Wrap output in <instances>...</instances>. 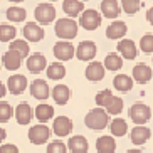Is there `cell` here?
Returning a JSON list of instances; mask_svg holds the SVG:
<instances>
[{"instance_id":"obj_12","label":"cell","mask_w":153,"mask_h":153,"mask_svg":"<svg viewBox=\"0 0 153 153\" xmlns=\"http://www.w3.org/2000/svg\"><path fill=\"white\" fill-rule=\"evenodd\" d=\"M57 136H68L69 133L72 131V121L69 120L68 116H57L54 120V125H52V130Z\"/></svg>"},{"instance_id":"obj_39","label":"cell","mask_w":153,"mask_h":153,"mask_svg":"<svg viewBox=\"0 0 153 153\" xmlns=\"http://www.w3.org/2000/svg\"><path fill=\"white\" fill-rule=\"evenodd\" d=\"M66 152H68V146H66L61 140L51 141L49 146H47V153H66Z\"/></svg>"},{"instance_id":"obj_42","label":"cell","mask_w":153,"mask_h":153,"mask_svg":"<svg viewBox=\"0 0 153 153\" xmlns=\"http://www.w3.org/2000/svg\"><path fill=\"white\" fill-rule=\"evenodd\" d=\"M5 93H7V88H5V84L2 81H0V98H4Z\"/></svg>"},{"instance_id":"obj_20","label":"cell","mask_w":153,"mask_h":153,"mask_svg":"<svg viewBox=\"0 0 153 153\" xmlns=\"http://www.w3.org/2000/svg\"><path fill=\"white\" fill-rule=\"evenodd\" d=\"M126 32H128L126 24L121 22V20H114V22L109 24L108 29H106V37H108V39H121Z\"/></svg>"},{"instance_id":"obj_6","label":"cell","mask_w":153,"mask_h":153,"mask_svg":"<svg viewBox=\"0 0 153 153\" xmlns=\"http://www.w3.org/2000/svg\"><path fill=\"white\" fill-rule=\"evenodd\" d=\"M51 135H52V131L45 125H36L29 130V140L34 145H44L51 138Z\"/></svg>"},{"instance_id":"obj_37","label":"cell","mask_w":153,"mask_h":153,"mask_svg":"<svg viewBox=\"0 0 153 153\" xmlns=\"http://www.w3.org/2000/svg\"><path fill=\"white\" fill-rule=\"evenodd\" d=\"M12 116H14V109H12V106H10L9 103L2 101V103H0V123H7Z\"/></svg>"},{"instance_id":"obj_22","label":"cell","mask_w":153,"mask_h":153,"mask_svg":"<svg viewBox=\"0 0 153 153\" xmlns=\"http://www.w3.org/2000/svg\"><path fill=\"white\" fill-rule=\"evenodd\" d=\"M96 150H98V153H114L116 141L113 136H101L96 140Z\"/></svg>"},{"instance_id":"obj_29","label":"cell","mask_w":153,"mask_h":153,"mask_svg":"<svg viewBox=\"0 0 153 153\" xmlns=\"http://www.w3.org/2000/svg\"><path fill=\"white\" fill-rule=\"evenodd\" d=\"M34 114H36V118L41 123H45L49 121L51 118H54V108L49 106V104H39L36 108V111H34Z\"/></svg>"},{"instance_id":"obj_10","label":"cell","mask_w":153,"mask_h":153,"mask_svg":"<svg viewBox=\"0 0 153 153\" xmlns=\"http://www.w3.org/2000/svg\"><path fill=\"white\" fill-rule=\"evenodd\" d=\"M14 114H15V120H17L19 125H29L34 116V111H32L30 104L29 103H20L17 104V108L14 109Z\"/></svg>"},{"instance_id":"obj_34","label":"cell","mask_w":153,"mask_h":153,"mask_svg":"<svg viewBox=\"0 0 153 153\" xmlns=\"http://www.w3.org/2000/svg\"><path fill=\"white\" fill-rule=\"evenodd\" d=\"M104 111H106V114H120V113L123 111V99L113 96L111 103L104 108Z\"/></svg>"},{"instance_id":"obj_15","label":"cell","mask_w":153,"mask_h":153,"mask_svg":"<svg viewBox=\"0 0 153 153\" xmlns=\"http://www.w3.org/2000/svg\"><path fill=\"white\" fill-rule=\"evenodd\" d=\"M104 68L103 64L98 62V61H93V62L88 64V68H86V79H89V81H101V79H104Z\"/></svg>"},{"instance_id":"obj_28","label":"cell","mask_w":153,"mask_h":153,"mask_svg":"<svg viewBox=\"0 0 153 153\" xmlns=\"http://www.w3.org/2000/svg\"><path fill=\"white\" fill-rule=\"evenodd\" d=\"M45 74L52 81H59V79H62L66 76V68L61 62H52V64H49V68L45 69Z\"/></svg>"},{"instance_id":"obj_43","label":"cell","mask_w":153,"mask_h":153,"mask_svg":"<svg viewBox=\"0 0 153 153\" xmlns=\"http://www.w3.org/2000/svg\"><path fill=\"white\" fill-rule=\"evenodd\" d=\"M5 138H7V133H5L4 128H0V143H2V141H4Z\"/></svg>"},{"instance_id":"obj_25","label":"cell","mask_w":153,"mask_h":153,"mask_svg":"<svg viewBox=\"0 0 153 153\" xmlns=\"http://www.w3.org/2000/svg\"><path fill=\"white\" fill-rule=\"evenodd\" d=\"M69 98H71V91H69L68 86H64V84H57L52 89V99H54L57 104H66L69 101Z\"/></svg>"},{"instance_id":"obj_44","label":"cell","mask_w":153,"mask_h":153,"mask_svg":"<svg viewBox=\"0 0 153 153\" xmlns=\"http://www.w3.org/2000/svg\"><path fill=\"white\" fill-rule=\"evenodd\" d=\"M126 153H143V152H140V150H130V152H126Z\"/></svg>"},{"instance_id":"obj_31","label":"cell","mask_w":153,"mask_h":153,"mask_svg":"<svg viewBox=\"0 0 153 153\" xmlns=\"http://www.w3.org/2000/svg\"><path fill=\"white\" fill-rule=\"evenodd\" d=\"M17 36V29L9 25V24H0V41L2 42H10L15 41Z\"/></svg>"},{"instance_id":"obj_3","label":"cell","mask_w":153,"mask_h":153,"mask_svg":"<svg viewBox=\"0 0 153 153\" xmlns=\"http://www.w3.org/2000/svg\"><path fill=\"white\" fill-rule=\"evenodd\" d=\"M34 15H36V20L39 24L47 25V24H51L56 19V9H54V5L47 4V2H42V4H39L36 7Z\"/></svg>"},{"instance_id":"obj_17","label":"cell","mask_w":153,"mask_h":153,"mask_svg":"<svg viewBox=\"0 0 153 153\" xmlns=\"http://www.w3.org/2000/svg\"><path fill=\"white\" fill-rule=\"evenodd\" d=\"M68 148L72 153H86L89 150V143H88V140L82 135H76V136H72V138H69Z\"/></svg>"},{"instance_id":"obj_9","label":"cell","mask_w":153,"mask_h":153,"mask_svg":"<svg viewBox=\"0 0 153 153\" xmlns=\"http://www.w3.org/2000/svg\"><path fill=\"white\" fill-rule=\"evenodd\" d=\"M7 88L12 94H22L25 88H27V77L24 74H14V76L9 77L7 81Z\"/></svg>"},{"instance_id":"obj_11","label":"cell","mask_w":153,"mask_h":153,"mask_svg":"<svg viewBox=\"0 0 153 153\" xmlns=\"http://www.w3.org/2000/svg\"><path fill=\"white\" fill-rule=\"evenodd\" d=\"M24 37L27 39L29 42H39L44 39V29L36 22H29L25 24V27H24Z\"/></svg>"},{"instance_id":"obj_19","label":"cell","mask_w":153,"mask_h":153,"mask_svg":"<svg viewBox=\"0 0 153 153\" xmlns=\"http://www.w3.org/2000/svg\"><path fill=\"white\" fill-rule=\"evenodd\" d=\"M150 135H152L150 128H146V126H135L130 133V140H131V143H135V145H143V143H146Z\"/></svg>"},{"instance_id":"obj_23","label":"cell","mask_w":153,"mask_h":153,"mask_svg":"<svg viewBox=\"0 0 153 153\" xmlns=\"http://www.w3.org/2000/svg\"><path fill=\"white\" fill-rule=\"evenodd\" d=\"M62 10L69 17H77L79 14H82L84 10V4L79 0H64L62 2Z\"/></svg>"},{"instance_id":"obj_33","label":"cell","mask_w":153,"mask_h":153,"mask_svg":"<svg viewBox=\"0 0 153 153\" xmlns=\"http://www.w3.org/2000/svg\"><path fill=\"white\" fill-rule=\"evenodd\" d=\"M9 51H15L17 54H20V57H27L30 49H29V44L25 41H22V39H15V41H12Z\"/></svg>"},{"instance_id":"obj_24","label":"cell","mask_w":153,"mask_h":153,"mask_svg":"<svg viewBox=\"0 0 153 153\" xmlns=\"http://www.w3.org/2000/svg\"><path fill=\"white\" fill-rule=\"evenodd\" d=\"M101 12L108 19L118 17L120 15V2H116V0H103L101 2Z\"/></svg>"},{"instance_id":"obj_2","label":"cell","mask_w":153,"mask_h":153,"mask_svg":"<svg viewBox=\"0 0 153 153\" xmlns=\"http://www.w3.org/2000/svg\"><path fill=\"white\" fill-rule=\"evenodd\" d=\"M109 123V116L106 114L103 108H96V109H91L84 118V125L91 130H103L106 128Z\"/></svg>"},{"instance_id":"obj_7","label":"cell","mask_w":153,"mask_h":153,"mask_svg":"<svg viewBox=\"0 0 153 153\" xmlns=\"http://www.w3.org/2000/svg\"><path fill=\"white\" fill-rule=\"evenodd\" d=\"M96 52L98 49L93 41H82L76 49V56L79 61H93L96 57Z\"/></svg>"},{"instance_id":"obj_18","label":"cell","mask_w":153,"mask_h":153,"mask_svg":"<svg viewBox=\"0 0 153 153\" xmlns=\"http://www.w3.org/2000/svg\"><path fill=\"white\" fill-rule=\"evenodd\" d=\"M153 72L152 69L146 66V64H136L135 68H133V79H135L136 82H140V84H145V82H148L150 79H152Z\"/></svg>"},{"instance_id":"obj_35","label":"cell","mask_w":153,"mask_h":153,"mask_svg":"<svg viewBox=\"0 0 153 153\" xmlns=\"http://www.w3.org/2000/svg\"><path fill=\"white\" fill-rule=\"evenodd\" d=\"M120 4H121L123 10H125L126 14H136V12L141 9L143 2H141V0H123Z\"/></svg>"},{"instance_id":"obj_1","label":"cell","mask_w":153,"mask_h":153,"mask_svg":"<svg viewBox=\"0 0 153 153\" xmlns=\"http://www.w3.org/2000/svg\"><path fill=\"white\" fill-rule=\"evenodd\" d=\"M56 36L62 41H71L77 36V24L74 19H69V17H64V19H59L56 22Z\"/></svg>"},{"instance_id":"obj_14","label":"cell","mask_w":153,"mask_h":153,"mask_svg":"<svg viewBox=\"0 0 153 153\" xmlns=\"http://www.w3.org/2000/svg\"><path fill=\"white\" fill-rule=\"evenodd\" d=\"M118 52L121 54V59H128V61L135 59L136 54H138L136 45L131 39H121L120 44H118Z\"/></svg>"},{"instance_id":"obj_13","label":"cell","mask_w":153,"mask_h":153,"mask_svg":"<svg viewBox=\"0 0 153 153\" xmlns=\"http://www.w3.org/2000/svg\"><path fill=\"white\" fill-rule=\"evenodd\" d=\"M45 68H47V61H45L44 54H41V52H36L27 59V69L32 74H39Z\"/></svg>"},{"instance_id":"obj_41","label":"cell","mask_w":153,"mask_h":153,"mask_svg":"<svg viewBox=\"0 0 153 153\" xmlns=\"http://www.w3.org/2000/svg\"><path fill=\"white\" fill-rule=\"evenodd\" d=\"M146 19H148V22L153 25V7H152V9H148V12H146Z\"/></svg>"},{"instance_id":"obj_8","label":"cell","mask_w":153,"mask_h":153,"mask_svg":"<svg viewBox=\"0 0 153 153\" xmlns=\"http://www.w3.org/2000/svg\"><path fill=\"white\" fill-rule=\"evenodd\" d=\"M76 49L71 42H66V41H59L57 44H54V57L59 59V61H69L72 59Z\"/></svg>"},{"instance_id":"obj_46","label":"cell","mask_w":153,"mask_h":153,"mask_svg":"<svg viewBox=\"0 0 153 153\" xmlns=\"http://www.w3.org/2000/svg\"><path fill=\"white\" fill-rule=\"evenodd\" d=\"M0 68H2V64H0Z\"/></svg>"},{"instance_id":"obj_21","label":"cell","mask_w":153,"mask_h":153,"mask_svg":"<svg viewBox=\"0 0 153 153\" xmlns=\"http://www.w3.org/2000/svg\"><path fill=\"white\" fill-rule=\"evenodd\" d=\"M2 62H4V66L9 71H17L20 68V64H22V57L15 51H7L4 54V57H2Z\"/></svg>"},{"instance_id":"obj_40","label":"cell","mask_w":153,"mask_h":153,"mask_svg":"<svg viewBox=\"0 0 153 153\" xmlns=\"http://www.w3.org/2000/svg\"><path fill=\"white\" fill-rule=\"evenodd\" d=\"M0 153H19V148L12 143H7L0 146Z\"/></svg>"},{"instance_id":"obj_38","label":"cell","mask_w":153,"mask_h":153,"mask_svg":"<svg viewBox=\"0 0 153 153\" xmlns=\"http://www.w3.org/2000/svg\"><path fill=\"white\" fill-rule=\"evenodd\" d=\"M140 49L145 54H152L153 52V34H145L140 41Z\"/></svg>"},{"instance_id":"obj_4","label":"cell","mask_w":153,"mask_h":153,"mask_svg":"<svg viewBox=\"0 0 153 153\" xmlns=\"http://www.w3.org/2000/svg\"><path fill=\"white\" fill-rule=\"evenodd\" d=\"M130 118H131V121L136 123L138 126L145 125V123L150 120V116H152V109L146 106V104L143 103H135L133 106L130 108Z\"/></svg>"},{"instance_id":"obj_36","label":"cell","mask_w":153,"mask_h":153,"mask_svg":"<svg viewBox=\"0 0 153 153\" xmlns=\"http://www.w3.org/2000/svg\"><path fill=\"white\" fill-rule=\"evenodd\" d=\"M111 99H113V93L109 89L99 91L98 94H96V104H98V108H106L111 103Z\"/></svg>"},{"instance_id":"obj_30","label":"cell","mask_w":153,"mask_h":153,"mask_svg":"<svg viewBox=\"0 0 153 153\" xmlns=\"http://www.w3.org/2000/svg\"><path fill=\"white\" fill-rule=\"evenodd\" d=\"M109 130H111L113 136H125L128 133V125L121 118H114L111 121V125H109Z\"/></svg>"},{"instance_id":"obj_26","label":"cell","mask_w":153,"mask_h":153,"mask_svg":"<svg viewBox=\"0 0 153 153\" xmlns=\"http://www.w3.org/2000/svg\"><path fill=\"white\" fill-rule=\"evenodd\" d=\"M113 86H114L118 91L126 93V91H130L131 88H133V79H131L128 74H116L114 79H113Z\"/></svg>"},{"instance_id":"obj_45","label":"cell","mask_w":153,"mask_h":153,"mask_svg":"<svg viewBox=\"0 0 153 153\" xmlns=\"http://www.w3.org/2000/svg\"><path fill=\"white\" fill-rule=\"evenodd\" d=\"M152 114H153V109H152Z\"/></svg>"},{"instance_id":"obj_5","label":"cell","mask_w":153,"mask_h":153,"mask_svg":"<svg viewBox=\"0 0 153 153\" xmlns=\"http://www.w3.org/2000/svg\"><path fill=\"white\" fill-rule=\"evenodd\" d=\"M79 24H81V27L86 29V30H94V29H98L101 25V15L94 9L82 10L81 17H79Z\"/></svg>"},{"instance_id":"obj_16","label":"cell","mask_w":153,"mask_h":153,"mask_svg":"<svg viewBox=\"0 0 153 153\" xmlns=\"http://www.w3.org/2000/svg\"><path fill=\"white\" fill-rule=\"evenodd\" d=\"M30 94L36 99H47L49 98V84L44 79H36L30 84Z\"/></svg>"},{"instance_id":"obj_32","label":"cell","mask_w":153,"mask_h":153,"mask_svg":"<svg viewBox=\"0 0 153 153\" xmlns=\"http://www.w3.org/2000/svg\"><path fill=\"white\" fill-rule=\"evenodd\" d=\"M25 15H27V12H25V9H22V7L14 5V7H9V9H7V19L12 20V22H22L24 19H25Z\"/></svg>"},{"instance_id":"obj_27","label":"cell","mask_w":153,"mask_h":153,"mask_svg":"<svg viewBox=\"0 0 153 153\" xmlns=\"http://www.w3.org/2000/svg\"><path fill=\"white\" fill-rule=\"evenodd\" d=\"M104 69H108V71H120L123 68V59L121 56H118L116 52H109L104 59V64H103Z\"/></svg>"}]
</instances>
